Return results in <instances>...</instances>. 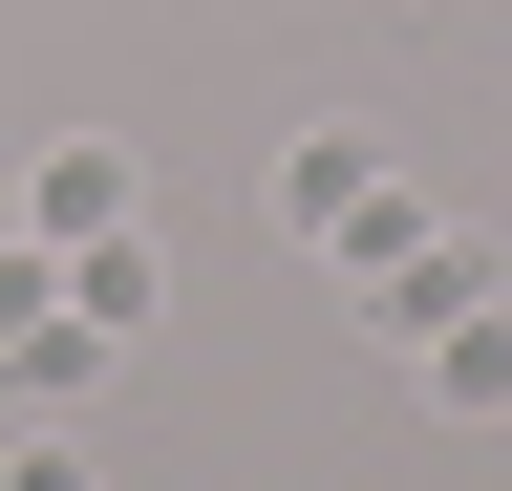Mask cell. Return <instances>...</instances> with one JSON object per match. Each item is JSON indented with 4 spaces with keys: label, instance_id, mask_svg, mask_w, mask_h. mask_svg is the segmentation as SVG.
<instances>
[{
    "label": "cell",
    "instance_id": "cell-1",
    "mask_svg": "<svg viewBox=\"0 0 512 491\" xmlns=\"http://www.w3.org/2000/svg\"><path fill=\"white\" fill-rule=\"evenodd\" d=\"M342 299H363L384 342H427V321H470V299H491V257H470V235H406V257H363Z\"/></svg>",
    "mask_w": 512,
    "mask_h": 491
},
{
    "label": "cell",
    "instance_id": "cell-5",
    "mask_svg": "<svg viewBox=\"0 0 512 491\" xmlns=\"http://www.w3.org/2000/svg\"><path fill=\"white\" fill-rule=\"evenodd\" d=\"M64 299H86L107 342H150V321H171V257H150V235H86V257H64Z\"/></svg>",
    "mask_w": 512,
    "mask_h": 491
},
{
    "label": "cell",
    "instance_id": "cell-2",
    "mask_svg": "<svg viewBox=\"0 0 512 491\" xmlns=\"http://www.w3.org/2000/svg\"><path fill=\"white\" fill-rule=\"evenodd\" d=\"M128 214H150L128 150H43V171H22V235H43V257H86V235H128Z\"/></svg>",
    "mask_w": 512,
    "mask_h": 491
},
{
    "label": "cell",
    "instance_id": "cell-3",
    "mask_svg": "<svg viewBox=\"0 0 512 491\" xmlns=\"http://www.w3.org/2000/svg\"><path fill=\"white\" fill-rule=\"evenodd\" d=\"M406 363H427V406H448V427H512V321H491V299H470V321H427Z\"/></svg>",
    "mask_w": 512,
    "mask_h": 491
},
{
    "label": "cell",
    "instance_id": "cell-4",
    "mask_svg": "<svg viewBox=\"0 0 512 491\" xmlns=\"http://www.w3.org/2000/svg\"><path fill=\"white\" fill-rule=\"evenodd\" d=\"M0 385H22V406L64 427V406H86V385H107V321H86V299H43V321H22V342H0Z\"/></svg>",
    "mask_w": 512,
    "mask_h": 491
},
{
    "label": "cell",
    "instance_id": "cell-6",
    "mask_svg": "<svg viewBox=\"0 0 512 491\" xmlns=\"http://www.w3.org/2000/svg\"><path fill=\"white\" fill-rule=\"evenodd\" d=\"M0 235H22V193H0Z\"/></svg>",
    "mask_w": 512,
    "mask_h": 491
}]
</instances>
